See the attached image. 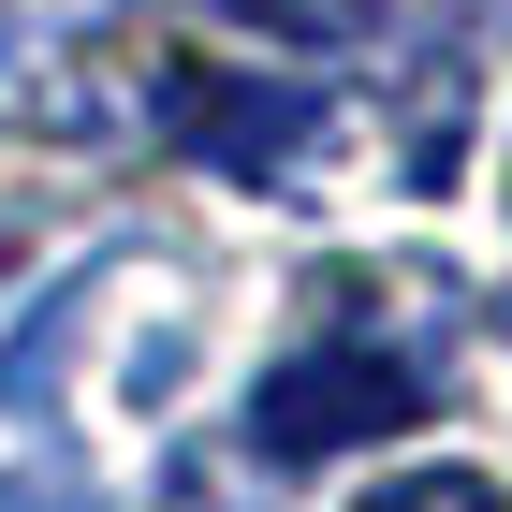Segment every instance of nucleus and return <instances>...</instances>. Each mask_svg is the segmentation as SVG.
<instances>
[{
  "label": "nucleus",
  "mask_w": 512,
  "mask_h": 512,
  "mask_svg": "<svg viewBox=\"0 0 512 512\" xmlns=\"http://www.w3.org/2000/svg\"><path fill=\"white\" fill-rule=\"evenodd\" d=\"M410 425H439V352H395L366 322L293 337L264 366V395H249V439L278 469H322V454H366V439H410Z\"/></svg>",
  "instance_id": "f03ea898"
},
{
  "label": "nucleus",
  "mask_w": 512,
  "mask_h": 512,
  "mask_svg": "<svg viewBox=\"0 0 512 512\" xmlns=\"http://www.w3.org/2000/svg\"><path fill=\"white\" fill-rule=\"evenodd\" d=\"M352 512H512L483 469H395V483H366Z\"/></svg>",
  "instance_id": "20e7f679"
},
{
  "label": "nucleus",
  "mask_w": 512,
  "mask_h": 512,
  "mask_svg": "<svg viewBox=\"0 0 512 512\" xmlns=\"http://www.w3.org/2000/svg\"><path fill=\"white\" fill-rule=\"evenodd\" d=\"M220 15H249V30H366V0H220Z\"/></svg>",
  "instance_id": "39448f33"
},
{
  "label": "nucleus",
  "mask_w": 512,
  "mask_h": 512,
  "mask_svg": "<svg viewBox=\"0 0 512 512\" xmlns=\"http://www.w3.org/2000/svg\"><path fill=\"white\" fill-rule=\"evenodd\" d=\"M176 103V59L132 0H0V132L15 147H132Z\"/></svg>",
  "instance_id": "f257e3e1"
},
{
  "label": "nucleus",
  "mask_w": 512,
  "mask_h": 512,
  "mask_svg": "<svg viewBox=\"0 0 512 512\" xmlns=\"http://www.w3.org/2000/svg\"><path fill=\"white\" fill-rule=\"evenodd\" d=\"M161 132H176L205 176H235V191H322V161H337V88H278V74H176Z\"/></svg>",
  "instance_id": "7ed1b4c3"
}]
</instances>
